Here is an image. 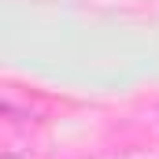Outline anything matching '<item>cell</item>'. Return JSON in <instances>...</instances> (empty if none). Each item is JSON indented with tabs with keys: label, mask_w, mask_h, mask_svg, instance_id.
Instances as JSON below:
<instances>
[{
	"label": "cell",
	"mask_w": 159,
	"mask_h": 159,
	"mask_svg": "<svg viewBox=\"0 0 159 159\" xmlns=\"http://www.w3.org/2000/svg\"><path fill=\"white\" fill-rule=\"evenodd\" d=\"M4 159H22V156H19L15 148H7V152H4ZM26 159H30V156H26Z\"/></svg>",
	"instance_id": "obj_1"
}]
</instances>
